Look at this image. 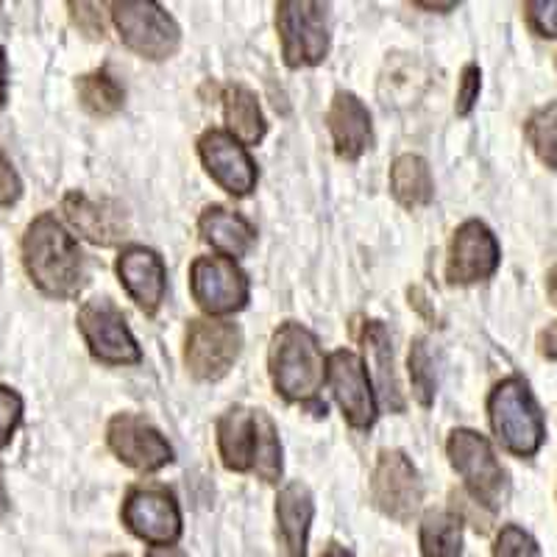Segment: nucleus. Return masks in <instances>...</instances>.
<instances>
[{"label": "nucleus", "mask_w": 557, "mask_h": 557, "mask_svg": "<svg viewBox=\"0 0 557 557\" xmlns=\"http://www.w3.org/2000/svg\"><path fill=\"white\" fill-rule=\"evenodd\" d=\"M446 451H449L451 469L462 476L476 505L487 507L491 513L499 510L510 496V480L502 462L496 460L491 441L474 430H455L449 435Z\"/></svg>", "instance_id": "39448f33"}, {"label": "nucleus", "mask_w": 557, "mask_h": 557, "mask_svg": "<svg viewBox=\"0 0 557 557\" xmlns=\"http://www.w3.org/2000/svg\"><path fill=\"white\" fill-rule=\"evenodd\" d=\"M20 193H23V182H20L17 171H14L12 159L0 148V207H12L20 198Z\"/></svg>", "instance_id": "f704fd0d"}, {"label": "nucleus", "mask_w": 557, "mask_h": 557, "mask_svg": "<svg viewBox=\"0 0 557 557\" xmlns=\"http://www.w3.org/2000/svg\"><path fill=\"white\" fill-rule=\"evenodd\" d=\"M107 441L117 460L143 474L165 469L168 462H173V449L162 437V432L153 430L146 418L134 416V412H121L109 421Z\"/></svg>", "instance_id": "ddd939ff"}, {"label": "nucleus", "mask_w": 557, "mask_h": 557, "mask_svg": "<svg viewBox=\"0 0 557 557\" xmlns=\"http://www.w3.org/2000/svg\"><path fill=\"white\" fill-rule=\"evenodd\" d=\"M494 557H541V549L530 532H524L516 524H507L496 535Z\"/></svg>", "instance_id": "c756f323"}, {"label": "nucleus", "mask_w": 557, "mask_h": 557, "mask_svg": "<svg viewBox=\"0 0 557 557\" xmlns=\"http://www.w3.org/2000/svg\"><path fill=\"white\" fill-rule=\"evenodd\" d=\"M9 507H12V502H9V491H7V480H3V474H0V519L9 513Z\"/></svg>", "instance_id": "58836bf2"}, {"label": "nucleus", "mask_w": 557, "mask_h": 557, "mask_svg": "<svg viewBox=\"0 0 557 557\" xmlns=\"http://www.w3.org/2000/svg\"><path fill=\"white\" fill-rule=\"evenodd\" d=\"M146 557H187L178 546H153Z\"/></svg>", "instance_id": "4c0bfd02"}, {"label": "nucleus", "mask_w": 557, "mask_h": 557, "mask_svg": "<svg viewBox=\"0 0 557 557\" xmlns=\"http://www.w3.org/2000/svg\"><path fill=\"white\" fill-rule=\"evenodd\" d=\"M112 20L117 34L143 59L162 62L171 59L182 45V32L176 20L151 0H126V3H112Z\"/></svg>", "instance_id": "0eeeda50"}, {"label": "nucleus", "mask_w": 557, "mask_h": 557, "mask_svg": "<svg viewBox=\"0 0 557 557\" xmlns=\"http://www.w3.org/2000/svg\"><path fill=\"white\" fill-rule=\"evenodd\" d=\"M78 330L89 346V355L107 366H134L143 360L126 318L109 298H92L78 310Z\"/></svg>", "instance_id": "1a4fd4ad"}, {"label": "nucleus", "mask_w": 557, "mask_h": 557, "mask_svg": "<svg viewBox=\"0 0 557 557\" xmlns=\"http://www.w3.org/2000/svg\"><path fill=\"white\" fill-rule=\"evenodd\" d=\"M23 421V399L12 387L0 385V451L12 444V435Z\"/></svg>", "instance_id": "7c9ffc66"}, {"label": "nucleus", "mask_w": 557, "mask_h": 557, "mask_svg": "<svg viewBox=\"0 0 557 557\" xmlns=\"http://www.w3.org/2000/svg\"><path fill=\"white\" fill-rule=\"evenodd\" d=\"M218 449L223 466L237 474H257L262 482L282 476V446L271 416L251 407H232L218 418Z\"/></svg>", "instance_id": "f03ea898"}, {"label": "nucleus", "mask_w": 557, "mask_h": 557, "mask_svg": "<svg viewBox=\"0 0 557 557\" xmlns=\"http://www.w3.org/2000/svg\"><path fill=\"white\" fill-rule=\"evenodd\" d=\"M539 348H541V355H544L546 360H557V321L549 323V326L541 332Z\"/></svg>", "instance_id": "c9c22d12"}, {"label": "nucleus", "mask_w": 557, "mask_h": 557, "mask_svg": "<svg viewBox=\"0 0 557 557\" xmlns=\"http://www.w3.org/2000/svg\"><path fill=\"white\" fill-rule=\"evenodd\" d=\"M499 268V243L494 232L480 221H466L449 243L446 278L451 285H474L485 282Z\"/></svg>", "instance_id": "2eb2a0df"}, {"label": "nucleus", "mask_w": 557, "mask_h": 557, "mask_svg": "<svg viewBox=\"0 0 557 557\" xmlns=\"http://www.w3.org/2000/svg\"><path fill=\"white\" fill-rule=\"evenodd\" d=\"M487 416L494 435L510 455L532 457L546 437L544 416L521 376H507L487 396Z\"/></svg>", "instance_id": "20e7f679"}, {"label": "nucleus", "mask_w": 557, "mask_h": 557, "mask_svg": "<svg viewBox=\"0 0 557 557\" xmlns=\"http://www.w3.org/2000/svg\"><path fill=\"white\" fill-rule=\"evenodd\" d=\"M480 87H482V76H480V67L476 64H469V67L462 70L460 76V87H457V114L460 117H466V114L474 109L476 98H480Z\"/></svg>", "instance_id": "72a5a7b5"}, {"label": "nucleus", "mask_w": 557, "mask_h": 557, "mask_svg": "<svg viewBox=\"0 0 557 557\" xmlns=\"http://www.w3.org/2000/svg\"><path fill=\"white\" fill-rule=\"evenodd\" d=\"M323 557H351V555H348V552H346V549H343V546L332 544V546H330V549L323 552Z\"/></svg>", "instance_id": "a19ab883"}, {"label": "nucleus", "mask_w": 557, "mask_h": 557, "mask_svg": "<svg viewBox=\"0 0 557 557\" xmlns=\"http://www.w3.org/2000/svg\"><path fill=\"white\" fill-rule=\"evenodd\" d=\"M198 232L209 246L221 251L226 260L246 257L257 243V232L243 215L223 207H207L198 218Z\"/></svg>", "instance_id": "412c9836"}, {"label": "nucleus", "mask_w": 557, "mask_h": 557, "mask_svg": "<svg viewBox=\"0 0 557 557\" xmlns=\"http://www.w3.org/2000/svg\"><path fill=\"white\" fill-rule=\"evenodd\" d=\"M326 382L332 387V396L341 405L343 418L357 430H368L376 421V399L371 391V376L368 368L355 351H335L326 360Z\"/></svg>", "instance_id": "4468645a"}, {"label": "nucleus", "mask_w": 557, "mask_h": 557, "mask_svg": "<svg viewBox=\"0 0 557 557\" xmlns=\"http://www.w3.org/2000/svg\"><path fill=\"white\" fill-rule=\"evenodd\" d=\"M70 9V17L82 28L87 37L92 39H103L107 34V26H103V17H101V7L98 3H67Z\"/></svg>", "instance_id": "473e14b6"}, {"label": "nucleus", "mask_w": 557, "mask_h": 557, "mask_svg": "<svg viewBox=\"0 0 557 557\" xmlns=\"http://www.w3.org/2000/svg\"><path fill=\"white\" fill-rule=\"evenodd\" d=\"M123 524L151 546H173L182 535V513L165 487H132L123 502Z\"/></svg>", "instance_id": "f8f14e48"}, {"label": "nucleus", "mask_w": 557, "mask_h": 557, "mask_svg": "<svg viewBox=\"0 0 557 557\" xmlns=\"http://www.w3.org/2000/svg\"><path fill=\"white\" fill-rule=\"evenodd\" d=\"M362 343H366V355H368V362H371V374L368 376H374L385 407H391L393 412H401L405 410V399H401V387H399V380H396L393 343L385 330V323L368 321L366 330H362Z\"/></svg>", "instance_id": "4be33fe9"}, {"label": "nucleus", "mask_w": 557, "mask_h": 557, "mask_svg": "<svg viewBox=\"0 0 557 557\" xmlns=\"http://www.w3.org/2000/svg\"><path fill=\"white\" fill-rule=\"evenodd\" d=\"M371 496L382 513L396 521H410L424 502V485L410 457L399 449H385L376 460Z\"/></svg>", "instance_id": "9d476101"}, {"label": "nucleus", "mask_w": 557, "mask_h": 557, "mask_svg": "<svg viewBox=\"0 0 557 557\" xmlns=\"http://www.w3.org/2000/svg\"><path fill=\"white\" fill-rule=\"evenodd\" d=\"M268 368L276 393L298 405L315 401L326 380V357L318 346V337L301 323L278 326L268 351Z\"/></svg>", "instance_id": "7ed1b4c3"}, {"label": "nucleus", "mask_w": 557, "mask_h": 557, "mask_svg": "<svg viewBox=\"0 0 557 557\" xmlns=\"http://www.w3.org/2000/svg\"><path fill=\"white\" fill-rule=\"evenodd\" d=\"M421 555L424 557H460L462 521L460 516L432 510L421 521Z\"/></svg>", "instance_id": "393cba45"}, {"label": "nucleus", "mask_w": 557, "mask_h": 557, "mask_svg": "<svg viewBox=\"0 0 557 557\" xmlns=\"http://www.w3.org/2000/svg\"><path fill=\"white\" fill-rule=\"evenodd\" d=\"M78 101L87 109L89 114L96 117H109V114L121 112L123 109V87L109 76L107 70H96V73H87V76L78 78Z\"/></svg>", "instance_id": "a878e982"}, {"label": "nucleus", "mask_w": 557, "mask_h": 557, "mask_svg": "<svg viewBox=\"0 0 557 557\" xmlns=\"http://www.w3.org/2000/svg\"><path fill=\"white\" fill-rule=\"evenodd\" d=\"M243 332L237 323L215 321V318H196L187 326L184 343V362L190 374L201 382H215L228 374L240 357Z\"/></svg>", "instance_id": "6e6552de"}, {"label": "nucleus", "mask_w": 557, "mask_h": 557, "mask_svg": "<svg viewBox=\"0 0 557 557\" xmlns=\"http://www.w3.org/2000/svg\"><path fill=\"white\" fill-rule=\"evenodd\" d=\"M62 209L70 226L92 246H117L128 232L126 212L112 198H89L87 193L73 190L64 196Z\"/></svg>", "instance_id": "f3484780"}, {"label": "nucleus", "mask_w": 557, "mask_h": 557, "mask_svg": "<svg viewBox=\"0 0 557 557\" xmlns=\"http://www.w3.org/2000/svg\"><path fill=\"white\" fill-rule=\"evenodd\" d=\"M117 276L134 305L146 315H153L162 307L168 293V271L157 251L146 246L123 248L117 257Z\"/></svg>", "instance_id": "a211bd4d"}, {"label": "nucleus", "mask_w": 557, "mask_h": 557, "mask_svg": "<svg viewBox=\"0 0 557 557\" xmlns=\"http://www.w3.org/2000/svg\"><path fill=\"white\" fill-rule=\"evenodd\" d=\"M9 98V62H7V51L0 48V107L7 103Z\"/></svg>", "instance_id": "e433bc0d"}, {"label": "nucleus", "mask_w": 557, "mask_h": 557, "mask_svg": "<svg viewBox=\"0 0 557 557\" xmlns=\"http://www.w3.org/2000/svg\"><path fill=\"white\" fill-rule=\"evenodd\" d=\"M527 139L546 168H557V101L546 103L530 114Z\"/></svg>", "instance_id": "cd10ccee"}, {"label": "nucleus", "mask_w": 557, "mask_h": 557, "mask_svg": "<svg viewBox=\"0 0 557 557\" xmlns=\"http://www.w3.org/2000/svg\"><path fill=\"white\" fill-rule=\"evenodd\" d=\"M198 153L209 176L215 178L228 196H248L253 190L257 165L232 134L212 128L198 139Z\"/></svg>", "instance_id": "dca6fc26"}, {"label": "nucleus", "mask_w": 557, "mask_h": 557, "mask_svg": "<svg viewBox=\"0 0 557 557\" xmlns=\"http://www.w3.org/2000/svg\"><path fill=\"white\" fill-rule=\"evenodd\" d=\"M391 190L396 201L407 209L426 207L435 196V182L424 159L416 153H405L391 168Z\"/></svg>", "instance_id": "b1692460"}, {"label": "nucleus", "mask_w": 557, "mask_h": 557, "mask_svg": "<svg viewBox=\"0 0 557 557\" xmlns=\"http://www.w3.org/2000/svg\"><path fill=\"white\" fill-rule=\"evenodd\" d=\"M282 57L290 67H312L330 53V7L310 0L276 3Z\"/></svg>", "instance_id": "423d86ee"}, {"label": "nucleus", "mask_w": 557, "mask_h": 557, "mask_svg": "<svg viewBox=\"0 0 557 557\" xmlns=\"http://www.w3.org/2000/svg\"><path fill=\"white\" fill-rule=\"evenodd\" d=\"M418 78H424L418 76V62H410V59L393 62L380 84L382 103L385 107H399V103L416 101L421 96V89H424V84H418Z\"/></svg>", "instance_id": "bb28decb"}, {"label": "nucleus", "mask_w": 557, "mask_h": 557, "mask_svg": "<svg viewBox=\"0 0 557 557\" xmlns=\"http://www.w3.org/2000/svg\"><path fill=\"white\" fill-rule=\"evenodd\" d=\"M312 505L310 487L290 482L276 496V535L282 557H307V535H310Z\"/></svg>", "instance_id": "6ab92c4d"}, {"label": "nucleus", "mask_w": 557, "mask_h": 557, "mask_svg": "<svg viewBox=\"0 0 557 557\" xmlns=\"http://www.w3.org/2000/svg\"><path fill=\"white\" fill-rule=\"evenodd\" d=\"M410 380H412V396L418 399V405L430 407L432 401H435V371H432V357L424 337L412 341Z\"/></svg>", "instance_id": "c85d7f7f"}, {"label": "nucleus", "mask_w": 557, "mask_h": 557, "mask_svg": "<svg viewBox=\"0 0 557 557\" xmlns=\"http://www.w3.org/2000/svg\"><path fill=\"white\" fill-rule=\"evenodd\" d=\"M190 290L207 315H232L248 305L246 273L226 257H198L190 268Z\"/></svg>", "instance_id": "9b49d317"}, {"label": "nucleus", "mask_w": 557, "mask_h": 557, "mask_svg": "<svg viewBox=\"0 0 557 557\" xmlns=\"http://www.w3.org/2000/svg\"><path fill=\"white\" fill-rule=\"evenodd\" d=\"M223 114H226V128L228 134L246 146H257L265 137V117H262V109L257 103V96L251 89L240 87V84H232L223 96Z\"/></svg>", "instance_id": "5701e85b"}, {"label": "nucleus", "mask_w": 557, "mask_h": 557, "mask_svg": "<svg viewBox=\"0 0 557 557\" xmlns=\"http://www.w3.org/2000/svg\"><path fill=\"white\" fill-rule=\"evenodd\" d=\"M109 557H128V555H109Z\"/></svg>", "instance_id": "79ce46f5"}, {"label": "nucleus", "mask_w": 557, "mask_h": 557, "mask_svg": "<svg viewBox=\"0 0 557 557\" xmlns=\"http://www.w3.org/2000/svg\"><path fill=\"white\" fill-rule=\"evenodd\" d=\"M23 265L34 285L51 298H76L87 285L82 248L51 212L28 223L23 235Z\"/></svg>", "instance_id": "f257e3e1"}, {"label": "nucleus", "mask_w": 557, "mask_h": 557, "mask_svg": "<svg viewBox=\"0 0 557 557\" xmlns=\"http://www.w3.org/2000/svg\"><path fill=\"white\" fill-rule=\"evenodd\" d=\"M546 287H549V296H552V301H555V305H557V265L552 268V271H549V276H546Z\"/></svg>", "instance_id": "ea45409f"}, {"label": "nucleus", "mask_w": 557, "mask_h": 557, "mask_svg": "<svg viewBox=\"0 0 557 557\" xmlns=\"http://www.w3.org/2000/svg\"><path fill=\"white\" fill-rule=\"evenodd\" d=\"M326 123H330L332 139H335L337 157L346 159V162H355L366 153V148L371 146V114L368 107L355 96V92H337L332 98L330 114H326Z\"/></svg>", "instance_id": "aec40b11"}, {"label": "nucleus", "mask_w": 557, "mask_h": 557, "mask_svg": "<svg viewBox=\"0 0 557 557\" xmlns=\"http://www.w3.org/2000/svg\"><path fill=\"white\" fill-rule=\"evenodd\" d=\"M527 20L541 37L557 39V0H530Z\"/></svg>", "instance_id": "2f4dec72"}]
</instances>
